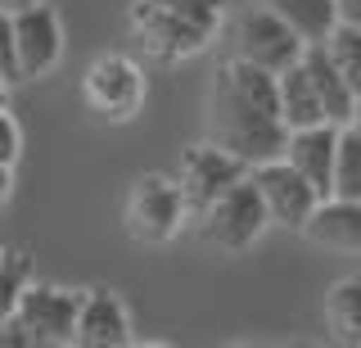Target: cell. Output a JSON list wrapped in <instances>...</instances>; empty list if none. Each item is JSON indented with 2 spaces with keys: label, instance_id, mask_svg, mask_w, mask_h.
I'll return each instance as SVG.
<instances>
[{
  "label": "cell",
  "instance_id": "cell-21",
  "mask_svg": "<svg viewBox=\"0 0 361 348\" xmlns=\"http://www.w3.org/2000/svg\"><path fill=\"white\" fill-rule=\"evenodd\" d=\"M0 77L18 82V54H14V23H9V9L0 5Z\"/></svg>",
  "mask_w": 361,
  "mask_h": 348
},
{
  "label": "cell",
  "instance_id": "cell-10",
  "mask_svg": "<svg viewBox=\"0 0 361 348\" xmlns=\"http://www.w3.org/2000/svg\"><path fill=\"white\" fill-rule=\"evenodd\" d=\"M240 176H248L244 159H235V154H226V150L203 140L199 150H190L185 163H180V181L176 186H180V199H185V212H203L226 186L240 181Z\"/></svg>",
  "mask_w": 361,
  "mask_h": 348
},
{
  "label": "cell",
  "instance_id": "cell-28",
  "mask_svg": "<svg viewBox=\"0 0 361 348\" xmlns=\"http://www.w3.org/2000/svg\"><path fill=\"white\" fill-rule=\"evenodd\" d=\"M5 86H9V82H5V77H0V104H5Z\"/></svg>",
  "mask_w": 361,
  "mask_h": 348
},
{
  "label": "cell",
  "instance_id": "cell-15",
  "mask_svg": "<svg viewBox=\"0 0 361 348\" xmlns=\"http://www.w3.org/2000/svg\"><path fill=\"white\" fill-rule=\"evenodd\" d=\"M276 95H280V118H285V127H289V131L325 122L321 100H316V91H312L307 68H302V64H289L285 73H276Z\"/></svg>",
  "mask_w": 361,
  "mask_h": 348
},
{
  "label": "cell",
  "instance_id": "cell-20",
  "mask_svg": "<svg viewBox=\"0 0 361 348\" xmlns=\"http://www.w3.org/2000/svg\"><path fill=\"white\" fill-rule=\"evenodd\" d=\"M27 280H32L27 253H0V321L14 312V303H18V294H23Z\"/></svg>",
  "mask_w": 361,
  "mask_h": 348
},
{
  "label": "cell",
  "instance_id": "cell-16",
  "mask_svg": "<svg viewBox=\"0 0 361 348\" xmlns=\"http://www.w3.org/2000/svg\"><path fill=\"white\" fill-rule=\"evenodd\" d=\"M276 18H285L302 46H321L334 28V0H267Z\"/></svg>",
  "mask_w": 361,
  "mask_h": 348
},
{
  "label": "cell",
  "instance_id": "cell-27",
  "mask_svg": "<svg viewBox=\"0 0 361 348\" xmlns=\"http://www.w3.org/2000/svg\"><path fill=\"white\" fill-rule=\"evenodd\" d=\"M18 5H37V0H5V9H18Z\"/></svg>",
  "mask_w": 361,
  "mask_h": 348
},
{
  "label": "cell",
  "instance_id": "cell-8",
  "mask_svg": "<svg viewBox=\"0 0 361 348\" xmlns=\"http://www.w3.org/2000/svg\"><path fill=\"white\" fill-rule=\"evenodd\" d=\"M77 303H82V294H73V289L27 280L9 317H18V325L32 335V344H73Z\"/></svg>",
  "mask_w": 361,
  "mask_h": 348
},
{
  "label": "cell",
  "instance_id": "cell-6",
  "mask_svg": "<svg viewBox=\"0 0 361 348\" xmlns=\"http://www.w3.org/2000/svg\"><path fill=\"white\" fill-rule=\"evenodd\" d=\"M9 23H14V54H18V82L27 77H45L59 64L63 54V28L45 0L37 5H18L9 9Z\"/></svg>",
  "mask_w": 361,
  "mask_h": 348
},
{
  "label": "cell",
  "instance_id": "cell-9",
  "mask_svg": "<svg viewBox=\"0 0 361 348\" xmlns=\"http://www.w3.org/2000/svg\"><path fill=\"white\" fill-rule=\"evenodd\" d=\"M86 104L104 118H131L145 104V73L127 54H104L86 73Z\"/></svg>",
  "mask_w": 361,
  "mask_h": 348
},
{
  "label": "cell",
  "instance_id": "cell-24",
  "mask_svg": "<svg viewBox=\"0 0 361 348\" xmlns=\"http://www.w3.org/2000/svg\"><path fill=\"white\" fill-rule=\"evenodd\" d=\"M334 23L361 32V0H334Z\"/></svg>",
  "mask_w": 361,
  "mask_h": 348
},
{
  "label": "cell",
  "instance_id": "cell-2",
  "mask_svg": "<svg viewBox=\"0 0 361 348\" xmlns=\"http://www.w3.org/2000/svg\"><path fill=\"white\" fill-rule=\"evenodd\" d=\"M131 32L149 59H185L208 46L217 32V0H135Z\"/></svg>",
  "mask_w": 361,
  "mask_h": 348
},
{
  "label": "cell",
  "instance_id": "cell-18",
  "mask_svg": "<svg viewBox=\"0 0 361 348\" xmlns=\"http://www.w3.org/2000/svg\"><path fill=\"white\" fill-rule=\"evenodd\" d=\"M325 321L338 340L357 344L361 340V280H338L325 299Z\"/></svg>",
  "mask_w": 361,
  "mask_h": 348
},
{
  "label": "cell",
  "instance_id": "cell-12",
  "mask_svg": "<svg viewBox=\"0 0 361 348\" xmlns=\"http://www.w3.org/2000/svg\"><path fill=\"white\" fill-rule=\"evenodd\" d=\"M131 340V321L118 294L109 289H86L77 303V321H73V344L82 348H118Z\"/></svg>",
  "mask_w": 361,
  "mask_h": 348
},
{
  "label": "cell",
  "instance_id": "cell-7",
  "mask_svg": "<svg viewBox=\"0 0 361 348\" xmlns=\"http://www.w3.org/2000/svg\"><path fill=\"white\" fill-rule=\"evenodd\" d=\"M248 181L262 195L267 222H280V227H293V231H302V222L321 204V195L307 186V176H298L285 159H267V163L248 167Z\"/></svg>",
  "mask_w": 361,
  "mask_h": 348
},
{
  "label": "cell",
  "instance_id": "cell-14",
  "mask_svg": "<svg viewBox=\"0 0 361 348\" xmlns=\"http://www.w3.org/2000/svg\"><path fill=\"white\" fill-rule=\"evenodd\" d=\"M302 231L330 249H361V199H321Z\"/></svg>",
  "mask_w": 361,
  "mask_h": 348
},
{
  "label": "cell",
  "instance_id": "cell-13",
  "mask_svg": "<svg viewBox=\"0 0 361 348\" xmlns=\"http://www.w3.org/2000/svg\"><path fill=\"white\" fill-rule=\"evenodd\" d=\"M298 64L307 68V82H312L316 100H321V114H325V122H334V127H348V122H353V109H357V95L348 91V82L338 77V68L330 64L325 46H307Z\"/></svg>",
  "mask_w": 361,
  "mask_h": 348
},
{
  "label": "cell",
  "instance_id": "cell-29",
  "mask_svg": "<svg viewBox=\"0 0 361 348\" xmlns=\"http://www.w3.org/2000/svg\"><path fill=\"white\" fill-rule=\"evenodd\" d=\"M0 5H5V0H0Z\"/></svg>",
  "mask_w": 361,
  "mask_h": 348
},
{
  "label": "cell",
  "instance_id": "cell-22",
  "mask_svg": "<svg viewBox=\"0 0 361 348\" xmlns=\"http://www.w3.org/2000/svg\"><path fill=\"white\" fill-rule=\"evenodd\" d=\"M23 150V136H18V122L5 114V104H0V167H14Z\"/></svg>",
  "mask_w": 361,
  "mask_h": 348
},
{
  "label": "cell",
  "instance_id": "cell-4",
  "mask_svg": "<svg viewBox=\"0 0 361 348\" xmlns=\"http://www.w3.org/2000/svg\"><path fill=\"white\" fill-rule=\"evenodd\" d=\"M231 46H235V59L253 64L262 73H285L289 64L302 59V41L289 32L285 18H276L271 9H244L231 28Z\"/></svg>",
  "mask_w": 361,
  "mask_h": 348
},
{
  "label": "cell",
  "instance_id": "cell-3",
  "mask_svg": "<svg viewBox=\"0 0 361 348\" xmlns=\"http://www.w3.org/2000/svg\"><path fill=\"white\" fill-rule=\"evenodd\" d=\"M199 217V240L208 244V249H221V253H240L248 244L262 235L271 222H267V208H262V195H257V186L240 176L235 186H226L217 199H212Z\"/></svg>",
  "mask_w": 361,
  "mask_h": 348
},
{
  "label": "cell",
  "instance_id": "cell-5",
  "mask_svg": "<svg viewBox=\"0 0 361 348\" xmlns=\"http://www.w3.org/2000/svg\"><path fill=\"white\" fill-rule=\"evenodd\" d=\"M180 217H185V199L172 176H140L127 195V231L140 244H163L172 240Z\"/></svg>",
  "mask_w": 361,
  "mask_h": 348
},
{
  "label": "cell",
  "instance_id": "cell-25",
  "mask_svg": "<svg viewBox=\"0 0 361 348\" xmlns=\"http://www.w3.org/2000/svg\"><path fill=\"white\" fill-rule=\"evenodd\" d=\"M9 199V167H0V204Z\"/></svg>",
  "mask_w": 361,
  "mask_h": 348
},
{
  "label": "cell",
  "instance_id": "cell-1",
  "mask_svg": "<svg viewBox=\"0 0 361 348\" xmlns=\"http://www.w3.org/2000/svg\"><path fill=\"white\" fill-rule=\"evenodd\" d=\"M203 136L208 145L244 159L248 167L280 159L285 150V118H280V95H276V73H262L244 59H231L217 68L203 100Z\"/></svg>",
  "mask_w": 361,
  "mask_h": 348
},
{
  "label": "cell",
  "instance_id": "cell-19",
  "mask_svg": "<svg viewBox=\"0 0 361 348\" xmlns=\"http://www.w3.org/2000/svg\"><path fill=\"white\" fill-rule=\"evenodd\" d=\"M321 46H325V54H330V64L338 68V77L348 82V91L357 95V104H361V32L334 23Z\"/></svg>",
  "mask_w": 361,
  "mask_h": 348
},
{
  "label": "cell",
  "instance_id": "cell-11",
  "mask_svg": "<svg viewBox=\"0 0 361 348\" xmlns=\"http://www.w3.org/2000/svg\"><path fill=\"white\" fill-rule=\"evenodd\" d=\"M334 140H338V127L334 122H316V127H298L285 136V159L298 176H307V186L316 190L321 199H330V167H334Z\"/></svg>",
  "mask_w": 361,
  "mask_h": 348
},
{
  "label": "cell",
  "instance_id": "cell-26",
  "mask_svg": "<svg viewBox=\"0 0 361 348\" xmlns=\"http://www.w3.org/2000/svg\"><path fill=\"white\" fill-rule=\"evenodd\" d=\"M348 127H357V136H361V104L353 109V122H348Z\"/></svg>",
  "mask_w": 361,
  "mask_h": 348
},
{
  "label": "cell",
  "instance_id": "cell-23",
  "mask_svg": "<svg viewBox=\"0 0 361 348\" xmlns=\"http://www.w3.org/2000/svg\"><path fill=\"white\" fill-rule=\"evenodd\" d=\"M0 348H37V344H32V335L18 325V317H5L0 321Z\"/></svg>",
  "mask_w": 361,
  "mask_h": 348
},
{
  "label": "cell",
  "instance_id": "cell-17",
  "mask_svg": "<svg viewBox=\"0 0 361 348\" xmlns=\"http://www.w3.org/2000/svg\"><path fill=\"white\" fill-rule=\"evenodd\" d=\"M330 199H361V136H357V127H338L334 167H330Z\"/></svg>",
  "mask_w": 361,
  "mask_h": 348
}]
</instances>
